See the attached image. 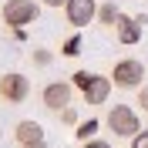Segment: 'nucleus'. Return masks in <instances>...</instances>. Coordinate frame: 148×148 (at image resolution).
<instances>
[{"instance_id":"1","label":"nucleus","mask_w":148,"mask_h":148,"mask_svg":"<svg viewBox=\"0 0 148 148\" xmlns=\"http://www.w3.org/2000/svg\"><path fill=\"white\" fill-rule=\"evenodd\" d=\"M0 17H3V24L10 30H20V27H27V24H34L40 17V3L37 0H7Z\"/></svg>"},{"instance_id":"2","label":"nucleus","mask_w":148,"mask_h":148,"mask_svg":"<svg viewBox=\"0 0 148 148\" xmlns=\"http://www.w3.org/2000/svg\"><path fill=\"white\" fill-rule=\"evenodd\" d=\"M104 125L114 131V138H135V135L141 131V118H138V111L128 108V104H114V108L108 111Z\"/></svg>"},{"instance_id":"3","label":"nucleus","mask_w":148,"mask_h":148,"mask_svg":"<svg viewBox=\"0 0 148 148\" xmlns=\"http://www.w3.org/2000/svg\"><path fill=\"white\" fill-rule=\"evenodd\" d=\"M145 71H148V67L141 64L138 57H125V61H118V64H114V71H111V84H114V88H121V91H138Z\"/></svg>"},{"instance_id":"4","label":"nucleus","mask_w":148,"mask_h":148,"mask_svg":"<svg viewBox=\"0 0 148 148\" xmlns=\"http://www.w3.org/2000/svg\"><path fill=\"white\" fill-rule=\"evenodd\" d=\"M27 94H30V81L24 77V74L10 71V74L0 77V98H3L7 104H24V101H27Z\"/></svg>"},{"instance_id":"5","label":"nucleus","mask_w":148,"mask_h":148,"mask_svg":"<svg viewBox=\"0 0 148 148\" xmlns=\"http://www.w3.org/2000/svg\"><path fill=\"white\" fill-rule=\"evenodd\" d=\"M148 17L145 14H135V17H128V14H118V20H114V37H118L121 44H138L141 40V30H145Z\"/></svg>"},{"instance_id":"6","label":"nucleus","mask_w":148,"mask_h":148,"mask_svg":"<svg viewBox=\"0 0 148 148\" xmlns=\"http://www.w3.org/2000/svg\"><path fill=\"white\" fill-rule=\"evenodd\" d=\"M71 98H74V84L71 81H51V84H44V91H40V101H44L47 111L67 108Z\"/></svg>"},{"instance_id":"7","label":"nucleus","mask_w":148,"mask_h":148,"mask_svg":"<svg viewBox=\"0 0 148 148\" xmlns=\"http://www.w3.org/2000/svg\"><path fill=\"white\" fill-rule=\"evenodd\" d=\"M94 14H98V3L94 0H67L64 3V17H67V24L71 27H88L94 20Z\"/></svg>"},{"instance_id":"8","label":"nucleus","mask_w":148,"mask_h":148,"mask_svg":"<svg viewBox=\"0 0 148 148\" xmlns=\"http://www.w3.org/2000/svg\"><path fill=\"white\" fill-rule=\"evenodd\" d=\"M111 88H114V84H111V77L94 74L91 84L84 88V101H88V104H104V101H108V94H111Z\"/></svg>"},{"instance_id":"9","label":"nucleus","mask_w":148,"mask_h":148,"mask_svg":"<svg viewBox=\"0 0 148 148\" xmlns=\"http://www.w3.org/2000/svg\"><path fill=\"white\" fill-rule=\"evenodd\" d=\"M44 138V128L37 125V121H17V128H14V141L17 145H30V141H40Z\"/></svg>"},{"instance_id":"10","label":"nucleus","mask_w":148,"mask_h":148,"mask_svg":"<svg viewBox=\"0 0 148 148\" xmlns=\"http://www.w3.org/2000/svg\"><path fill=\"white\" fill-rule=\"evenodd\" d=\"M118 14H121V10L114 7V0H104V3H98V14H94V20H98L101 27H114Z\"/></svg>"},{"instance_id":"11","label":"nucleus","mask_w":148,"mask_h":148,"mask_svg":"<svg viewBox=\"0 0 148 148\" xmlns=\"http://www.w3.org/2000/svg\"><path fill=\"white\" fill-rule=\"evenodd\" d=\"M98 128H101V121H98V118H88V121H77V131H74V135H77L81 141H91L94 135H98Z\"/></svg>"},{"instance_id":"12","label":"nucleus","mask_w":148,"mask_h":148,"mask_svg":"<svg viewBox=\"0 0 148 148\" xmlns=\"http://www.w3.org/2000/svg\"><path fill=\"white\" fill-rule=\"evenodd\" d=\"M81 47H84L81 34H71L64 44H61V54H64V57H77V54H81Z\"/></svg>"},{"instance_id":"13","label":"nucleus","mask_w":148,"mask_h":148,"mask_svg":"<svg viewBox=\"0 0 148 148\" xmlns=\"http://www.w3.org/2000/svg\"><path fill=\"white\" fill-rule=\"evenodd\" d=\"M51 61H54V54H51V51L34 47V64H37V67H51Z\"/></svg>"},{"instance_id":"14","label":"nucleus","mask_w":148,"mask_h":148,"mask_svg":"<svg viewBox=\"0 0 148 148\" xmlns=\"http://www.w3.org/2000/svg\"><path fill=\"white\" fill-rule=\"evenodd\" d=\"M91 77H94L91 71H74V74H71V84H74V88H81V91H84V88L91 84Z\"/></svg>"},{"instance_id":"15","label":"nucleus","mask_w":148,"mask_h":148,"mask_svg":"<svg viewBox=\"0 0 148 148\" xmlns=\"http://www.w3.org/2000/svg\"><path fill=\"white\" fill-rule=\"evenodd\" d=\"M57 114H61V121H64V125H74V128H77V111H74V104H67V108H61Z\"/></svg>"},{"instance_id":"16","label":"nucleus","mask_w":148,"mask_h":148,"mask_svg":"<svg viewBox=\"0 0 148 148\" xmlns=\"http://www.w3.org/2000/svg\"><path fill=\"white\" fill-rule=\"evenodd\" d=\"M131 148H148V128H141L135 138H131Z\"/></svg>"},{"instance_id":"17","label":"nucleus","mask_w":148,"mask_h":148,"mask_svg":"<svg viewBox=\"0 0 148 148\" xmlns=\"http://www.w3.org/2000/svg\"><path fill=\"white\" fill-rule=\"evenodd\" d=\"M138 104H141V111H148V84L138 88Z\"/></svg>"},{"instance_id":"18","label":"nucleus","mask_w":148,"mask_h":148,"mask_svg":"<svg viewBox=\"0 0 148 148\" xmlns=\"http://www.w3.org/2000/svg\"><path fill=\"white\" fill-rule=\"evenodd\" d=\"M84 148H111V141H101V138H91V141H84Z\"/></svg>"},{"instance_id":"19","label":"nucleus","mask_w":148,"mask_h":148,"mask_svg":"<svg viewBox=\"0 0 148 148\" xmlns=\"http://www.w3.org/2000/svg\"><path fill=\"white\" fill-rule=\"evenodd\" d=\"M17 148H47V138H40V141H30V145H17Z\"/></svg>"},{"instance_id":"20","label":"nucleus","mask_w":148,"mask_h":148,"mask_svg":"<svg viewBox=\"0 0 148 148\" xmlns=\"http://www.w3.org/2000/svg\"><path fill=\"white\" fill-rule=\"evenodd\" d=\"M40 3H44V7H64L67 0H40Z\"/></svg>"}]
</instances>
